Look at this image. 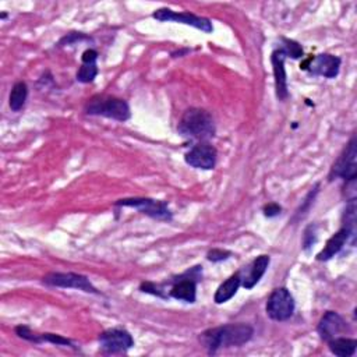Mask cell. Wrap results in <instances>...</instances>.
I'll list each match as a JSON object with an SVG mask.
<instances>
[{"label":"cell","mask_w":357,"mask_h":357,"mask_svg":"<svg viewBox=\"0 0 357 357\" xmlns=\"http://www.w3.org/2000/svg\"><path fill=\"white\" fill-rule=\"evenodd\" d=\"M254 335V329L247 324H227L206 329L199 335V342L209 354H215L220 347L241 346Z\"/></svg>","instance_id":"cell-1"},{"label":"cell","mask_w":357,"mask_h":357,"mask_svg":"<svg viewBox=\"0 0 357 357\" xmlns=\"http://www.w3.org/2000/svg\"><path fill=\"white\" fill-rule=\"evenodd\" d=\"M177 130L185 138L206 141L215 135V123L209 112L191 107L183 113Z\"/></svg>","instance_id":"cell-2"},{"label":"cell","mask_w":357,"mask_h":357,"mask_svg":"<svg viewBox=\"0 0 357 357\" xmlns=\"http://www.w3.org/2000/svg\"><path fill=\"white\" fill-rule=\"evenodd\" d=\"M85 113L93 116H103L114 119L119 121H126L130 119V107L126 100L107 96V95H95L85 105Z\"/></svg>","instance_id":"cell-3"},{"label":"cell","mask_w":357,"mask_h":357,"mask_svg":"<svg viewBox=\"0 0 357 357\" xmlns=\"http://www.w3.org/2000/svg\"><path fill=\"white\" fill-rule=\"evenodd\" d=\"M294 312V298L286 287L275 289L266 301V314L273 321H286Z\"/></svg>","instance_id":"cell-4"},{"label":"cell","mask_w":357,"mask_h":357,"mask_svg":"<svg viewBox=\"0 0 357 357\" xmlns=\"http://www.w3.org/2000/svg\"><path fill=\"white\" fill-rule=\"evenodd\" d=\"M357 149H356V137H351L342 155L333 163L329 178L342 177L347 181H354L357 174Z\"/></svg>","instance_id":"cell-5"},{"label":"cell","mask_w":357,"mask_h":357,"mask_svg":"<svg viewBox=\"0 0 357 357\" xmlns=\"http://www.w3.org/2000/svg\"><path fill=\"white\" fill-rule=\"evenodd\" d=\"M43 283L56 287L64 289H78L86 293H99L96 287L89 282V279L84 275L74 273V272H52L43 276Z\"/></svg>","instance_id":"cell-6"},{"label":"cell","mask_w":357,"mask_h":357,"mask_svg":"<svg viewBox=\"0 0 357 357\" xmlns=\"http://www.w3.org/2000/svg\"><path fill=\"white\" fill-rule=\"evenodd\" d=\"M116 205L135 208L153 219H159V220L172 219V212L167 208V204L165 201H158L151 198H124V199H119Z\"/></svg>","instance_id":"cell-7"},{"label":"cell","mask_w":357,"mask_h":357,"mask_svg":"<svg viewBox=\"0 0 357 357\" xmlns=\"http://www.w3.org/2000/svg\"><path fill=\"white\" fill-rule=\"evenodd\" d=\"M152 17L158 21H173V22L185 24V25L194 26L197 29H201L206 33H211L213 31V25L211 22V20L191 14V13H177L170 8H159V10L153 11Z\"/></svg>","instance_id":"cell-8"},{"label":"cell","mask_w":357,"mask_h":357,"mask_svg":"<svg viewBox=\"0 0 357 357\" xmlns=\"http://www.w3.org/2000/svg\"><path fill=\"white\" fill-rule=\"evenodd\" d=\"M99 344L102 351L113 354L127 351L128 349H131L134 346V339L126 329L113 328L99 335Z\"/></svg>","instance_id":"cell-9"},{"label":"cell","mask_w":357,"mask_h":357,"mask_svg":"<svg viewBox=\"0 0 357 357\" xmlns=\"http://www.w3.org/2000/svg\"><path fill=\"white\" fill-rule=\"evenodd\" d=\"M340 59L328 53L318 54L315 57H308L301 63L300 68L308 70L312 75H322L325 78H335L339 74Z\"/></svg>","instance_id":"cell-10"},{"label":"cell","mask_w":357,"mask_h":357,"mask_svg":"<svg viewBox=\"0 0 357 357\" xmlns=\"http://www.w3.org/2000/svg\"><path fill=\"white\" fill-rule=\"evenodd\" d=\"M216 149L215 146L201 142L195 146H192L184 156V160L187 165L195 167V169H202V170H211L216 165Z\"/></svg>","instance_id":"cell-11"},{"label":"cell","mask_w":357,"mask_h":357,"mask_svg":"<svg viewBox=\"0 0 357 357\" xmlns=\"http://www.w3.org/2000/svg\"><path fill=\"white\" fill-rule=\"evenodd\" d=\"M349 326L347 322L335 311H328L321 318L318 324V333L322 340L329 342L335 337H339L342 333L347 332Z\"/></svg>","instance_id":"cell-12"},{"label":"cell","mask_w":357,"mask_h":357,"mask_svg":"<svg viewBox=\"0 0 357 357\" xmlns=\"http://www.w3.org/2000/svg\"><path fill=\"white\" fill-rule=\"evenodd\" d=\"M284 59H286V54L283 53L282 49H276L271 56V61L273 66V75H275L276 96L280 100H284L289 96L286 70H284Z\"/></svg>","instance_id":"cell-13"},{"label":"cell","mask_w":357,"mask_h":357,"mask_svg":"<svg viewBox=\"0 0 357 357\" xmlns=\"http://www.w3.org/2000/svg\"><path fill=\"white\" fill-rule=\"evenodd\" d=\"M96 60H98V52L93 49H86L82 53V64L79 70L77 71V81L82 84H89L95 79L98 75V67H96Z\"/></svg>","instance_id":"cell-14"},{"label":"cell","mask_w":357,"mask_h":357,"mask_svg":"<svg viewBox=\"0 0 357 357\" xmlns=\"http://www.w3.org/2000/svg\"><path fill=\"white\" fill-rule=\"evenodd\" d=\"M271 262V258L269 255H259L257 257L252 264L248 266V272L245 276H241V284L245 287V289H252L258 282L259 279L264 276V273L266 272V268Z\"/></svg>","instance_id":"cell-15"},{"label":"cell","mask_w":357,"mask_h":357,"mask_svg":"<svg viewBox=\"0 0 357 357\" xmlns=\"http://www.w3.org/2000/svg\"><path fill=\"white\" fill-rule=\"evenodd\" d=\"M349 238H350L349 231L344 227H342L339 231H336L326 241L325 247L317 254V259L318 261H328V259H331L332 257H335L343 248V245L349 241Z\"/></svg>","instance_id":"cell-16"},{"label":"cell","mask_w":357,"mask_h":357,"mask_svg":"<svg viewBox=\"0 0 357 357\" xmlns=\"http://www.w3.org/2000/svg\"><path fill=\"white\" fill-rule=\"evenodd\" d=\"M241 284V276H240V272H236L234 275H231L229 279H226L216 290L215 296H213V300L216 304H222V303H226L227 300H230L238 290Z\"/></svg>","instance_id":"cell-17"},{"label":"cell","mask_w":357,"mask_h":357,"mask_svg":"<svg viewBox=\"0 0 357 357\" xmlns=\"http://www.w3.org/2000/svg\"><path fill=\"white\" fill-rule=\"evenodd\" d=\"M329 350L339 357H350L356 353L357 349V340L356 339H350V337H335L332 340L328 342Z\"/></svg>","instance_id":"cell-18"},{"label":"cell","mask_w":357,"mask_h":357,"mask_svg":"<svg viewBox=\"0 0 357 357\" xmlns=\"http://www.w3.org/2000/svg\"><path fill=\"white\" fill-rule=\"evenodd\" d=\"M28 96V86L25 82L18 81L14 84L11 93H10V107L13 112H18L22 109V106L25 105Z\"/></svg>","instance_id":"cell-19"},{"label":"cell","mask_w":357,"mask_h":357,"mask_svg":"<svg viewBox=\"0 0 357 357\" xmlns=\"http://www.w3.org/2000/svg\"><path fill=\"white\" fill-rule=\"evenodd\" d=\"M343 219H344V226L343 227L349 231L350 238L353 241L354 237H356V202H354V198L349 201V204L344 209Z\"/></svg>","instance_id":"cell-20"},{"label":"cell","mask_w":357,"mask_h":357,"mask_svg":"<svg viewBox=\"0 0 357 357\" xmlns=\"http://www.w3.org/2000/svg\"><path fill=\"white\" fill-rule=\"evenodd\" d=\"M282 40H283L284 45L280 49L283 50L286 57L290 56L291 59H298V57L303 56V47L297 42H294L291 39H286V38H282Z\"/></svg>","instance_id":"cell-21"},{"label":"cell","mask_w":357,"mask_h":357,"mask_svg":"<svg viewBox=\"0 0 357 357\" xmlns=\"http://www.w3.org/2000/svg\"><path fill=\"white\" fill-rule=\"evenodd\" d=\"M315 241H317V227H315V225H310V226L304 230V236H303V248H304V250H308Z\"/></svg>","instance_id":"cell-22"},{"label":"cell","mask_w":357,"mask_h":357,"mask_svg":"<svg viewBox=\"0 0 357 357\" xmlns=\"http://www.w3.org/2000/svg\"><path fill=\"white\" fill-rule=\"evenodd\" d=\"M230 257V251L226 250H219V248H213L211 251H208L206 258L212 262H219V261H225Z\"/></svg>","instance_id":"cell-23"},{"label":"cell","mask_w":357,"mask_h":357,"mask_svg":"<svg viewBox=\"0 0 357 357\" xmlns=\"http://www.w3.org/2000/svg\"><path fill=\"white\" fill-rule=\"evenodd\" d=\"M280 211H282L280 205H278V204H275V202H271V204H268V205L264 206V215L268 216V218L278 216V215L280 213Z\"/></svg>","instance_id":"cell-24"}]
</instances>
